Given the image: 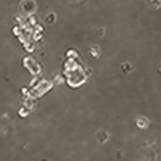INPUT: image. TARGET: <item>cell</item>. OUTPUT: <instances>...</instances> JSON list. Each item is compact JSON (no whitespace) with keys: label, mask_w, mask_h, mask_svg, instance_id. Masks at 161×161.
Segmentation results:
<instances>
[{"label":"cell","mask_w":161,"mask_h":161,"mask_svg":"<svg viewBox=\"0 0 161 161\" xmlns=\"http://www.w3.org/2000/svg\"><path fill=\"white\" fill-rule=\"evenodd\" d=\"M82 71H84V74H86V78H90L92 76V69L90 68H84Z\"/></svg>","instance_id":"obj_13"},{"label":"cell","mask_w":161,"mask_h":161,"mask_svg":"<svg viewBox=\"0 0 161 161\" xmlns=\"http://www.w3.org/2000/svg\"><path fill=\"white\" fill-rule=\"evenodd\" d=\"M95 137H97V140L100 142V144H105V142L108 140V137H110V135H108V132H105V130H98Z\"/></svg>","instance_id":"obj_6"},{"label":"cell","mask_w":161,"mask_h":161,"mask_svg":"<svg viewBox=\"0 0 161 161\" xmlns=\"http://www.w3.org/2000/svg\"><path fill=\"white\" fill-rule=\"evenodd\" d=\"M20 10H21V13L26 15V16L36 15V12H37V3H36V0H21Z\"/></svg>","instance_id":"obj_3"},{"label":"cell","mask_w":161,"mask_h":161,"mask_svg":"<svg viewBox=\"0 0 161 161\" xmlns=\"http://www.w3.org/2000/svg\"><path fill=\"white\" fill-rule=\"evenodd\" d=\"M89 50H90V53H92L93 56H100V47H98V45H90Z\"/></svg>","instance_id":"obj_10"},{"label":"cell","mask_w":161,"mask_h":161,"mask_svg":"<svg viewBox=\"0 0 161 161\" xmlns=\"http://www.w3.org/2000/svg\"><path fill=\"white\" fill-rule=\"evenodd\" d=\"M29 113H31V110H29V108H26V107L20 108V116H21V118H26L27 115H29Z\"/></svg>","instance_id":"obj_12"},{"label":"cell","mask_w":161,"mask_h":161,"mask_svg":"<svg viewBox=\"0 0 161 161\" xmlns=\"http://www.w3.org/2000/svg\"><path fill=\"white\" fill-rule=\"evenodd\" d=\"M122 71H126V73H127V71H132V66H130L129 63H124V66H122Z\"/></svg>","instance_id":"obj_14"},{"label":"cell","mask_w":161,"mask_h":161,"mask_svg":"<svg viewBox=\"0 0 161 161\" xmlns=\"http://www.w3.org/2000/svg\"><path fill=\"white\" fill-rule=\"evenodd\" d=\"M64 74H66V82H68L71 87H79L87 79L84 71H82V68L73 69V71H64Z\"/></svg>","instance_id":"obj_1"},{"label":"cell","mask_w":161,"mask_h":161,"mask_svg":"<svg viewBox=\"0 0 161 161\" xmlns=\"http://www.w3.org/2000/svg\"><path fill=\"white\" fill-rule=\"evenodd\" d=\"M55 21H56V15H55V13H49V15L45 16V24L50 26V24H53Z\"/></svg>","instance_id":"obj_7"},{"label":"cell","mask_w":161,"mask_h":161,"mask_svg":"<svg viewBox=\"0 0 161 161\" xmlns=\"http://www.w3.org/2000/svg\"><path fill=\"white\" fill-rule=\"evenodd\" d=\"M78 68H81V60L66 58V61H64V71H73V69H78Z\"/></svg>","instance_id":"obj_4"},{"label":"cell","mask_w":161,"mask_h":161,"mask_svg":"<svg viewBox=\"0 0 161 161\" xmlns=\"http://www.w3.org/2000/svg\"><path fill=\"white\" fill-rule=\"evenodd\" d=\"M66 58H71V60H79V53L76 50H68V53H66Z\"/></svg>","instance_id":"obj_9"},{"label":"cell","mask_w":161,"mask_h":161,"mask_svg":"<svg viewBox=\"0 0 161 161\" xmlns=\"http://www.w3.org/2000/svg\"><path fill=\"white\" fill-rule=\"evenodd\" d=\"M161 7V0H150V8H153V10H158Z\"/></svg>","instance_id":"obj_11"},{"label":"cell","mask_w":161,"mask_h":161,"mask_svg":"<svg viewBox=\"0 0 161 161\" xmlns=\"http://www.w3.org/2000/svg\"><path fill=\"white\" fill-rule=\"evenodd\" d=\"M135 124H137V127H139V129H147V127H148V124H150V121H148L145 116H139V118H137V121H135Z\"/></svg>","instance_id":"obj_5"},{"label":"cell","mask_w":161,"mask_h":161,"mask_svg":"<svg viewBox=\"0 0 161 161\" xmlns=\"http://www.w3.org/2000/svg\"><path fill=\"white\" fill-rule=\"evenodd\" d=\"M23 64H24V68L29 71L32 76H40V73H42V68H40V64L37 63L32 56H26V58L23 60Z\"/></svg>","instance_id":"obj_2"},{"label":"cell","mask_w":161,"mask_h":161,"mask_svg":"<svg viewBox=\"0 0 161 161\" xmlns=\"http://www.w3.org/2000/svg\"><path fill=\"white\" fill-rule=\"evenodd\" d=\"M34 102H36V98H32V97H26V100H24V107L29 108V110H32V108H34Z\"/></svg>","instance_id":"obj_8"}]
</instances>
